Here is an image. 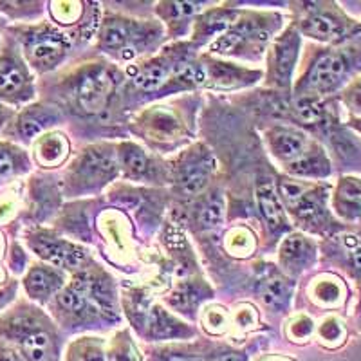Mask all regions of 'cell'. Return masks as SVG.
<instances>
[{
    "mask_svg": "<svg viewBox=\"0 0 361 361\" xmlns=\"http://www.w3.org/2000/svg\"><path fill=\"white\" fill-rule=\"evenodd\" d=\"M361 74V42L327 47L314 54L300 82L302 96L322 98L343 90Z\"/></svg>",
    "mask_w": 361,
    "mask_h": 361,
    "instance_id": "obj_1",
    "label": "cell"
},
{
    "mask_svg": "<svg viewBox=\"0 0 361 361\" xmlns=\"http://www.w3.org/2000/svg\"><path fill=\"white\" fill-rule=\"evenodd\" d=\"M0 341L17 350L22 361H58V341L44 322L15 311L0 318Z\"/></svg>",
    "mask_w": 361,
    "mask_h": 361,
    "instance_id": "obj_2",
    "label": "cell"
},
{
    "mask_svg": "<svg viewBox=\"0 0 361 361\" xmlns=\"http://www.w3.org/2000/svg\"><path fill=\"white\" fill-rule=\"evenodd\" d=\"M311 6L300 22V31L305 37L324 44H343L361 33V22L349 17L338 4L320 2Z\"/></svg>",
    "mask_w": 361,
    "mask_h": 361,
    "instance_id": "obj_3",
    "label": "cell"
},
{
    "mask_svg": "<svg viewBox=\"0 0 361 361\" xmlns=\"http://www.w3.org/2000/svg\"><path fill=\"white\" fill-rule=\"evenodd\" d=\"M331 186L325 183H311L305 193L295 204L291 206V212L295 219L307 230L316 233H336L343 226L334 221L333 214L329 212L327 202L331 199Z\"/></svg>",
    "mask_w": 361,
    "mask_h": 361,
    "instance_id": "obj_4",
    "label": "cell"
},
{
    "mask_svg": "<svg viewBox=\"0 0 361 361\" xmlns=\"http://www.w3.org/2000/svg\"><path fill=\"white\" fill-rule=\"evenodd\" d=\"M31 82L20 58L13 53L0 54V99L18 103L29 98Z\"/></svg>",
    "mask_w": 361,
    "mask_h": 361,
    "instance_id": "obj_5",
    "label": "cell"
},
{
    "mask_svg": "<svg viewBox=\"0 0 361 361\" xmlns=\"http://www.w3.org/2000/svg\"><path fill=\"white\" fill-rule=\"evenodd\" d=\"M112 90V76L105 69H92L82 76L76 89L78 105L87 112L94 114L99 112L107 102Z\"/></svg>",
    "mask_w": 361,
    "mask_h": 361,
    "instance_id": "obj_6",
    "label": "cell"
},
{
    "mask_svg": "<svg viewBox=\"0 0 361 361\" xmlns=\"http://www.w3.org/2000/svg\"><path fill=\"white\" fill-rule=\"evenodd\" d=\"M334 214L345 222H361V176H341L331 195Z\"/></svg>",
    "mask_w": 361,
    "mask_h": 361,
    "instance_id": "obj_7",
    "label": "cell"
},
{
    "mask_svg": "<svg viewBox=\"0 0 361 361\" xmlns=\"http://www.w3.org/2000/svg\"><path fill=\"white\" fill-rule=\"evenodd\" d=\"M29 244L37 251L38 257H42V259L47 260V262L56 267H69V269H74V267H78L83 262V259H85V253L80 247L73 246V244L58 243V240H53V238L33 237L29 240Z\"/></svg>",
    "mask_w": 361,
    "mask_h": 361,
    "instance_id": "obj_8",
    "label": "cell"
},
{
    "mask_svg": "<svg viewBox=\"0 0 361 361\" xmlns=\"http://www.w3.org/2000/svg\"><path fill=\"white\" fill-rule=\"evenodd\" d=\"M63 53L62 37L51 31L31 35L25 40V54L35 67H49L60 60Z\"/></svg>",
    "mask_w": 361,
    "mask_h": 361,
    "instance_id": "obj_9",
    "label": "cell"
},
{
    "mask_svg": "<svg viewBox=\"0 0 361 361\" xmlns=\"http://www.w3.org/2000/svg\"><path fill=\"white\" fill-rule=\"evenodd\" d=\"M289 173L298 177H311V179H327L333 173V164L327 152L318 143L312 141L311 147L305 150L298 159L289 163Z\"/></svg>",
    "mask_w": 361,
    "mask_h": 361,
    "instance_id": "obj_10",
    "label": "cell"
},
{
    "mask_svg": "<svg viewBox=\"0 0 361 361\" xmlns=\"http://www.w3.org/2000/svg\"><path fill=\"white\" fill-rule=\"evenodd\" d=\"M316 259V244L302 233L289 235L280 246V260L289 271H302Z\"/></svg>",
    "mask_w": 361,
    "mask_h": 361,
    "instance_id": "obj_11",
    "label": "cell"
},
{
    "mask_svg": "<svg viewBox=\"0 0 361 361\" xmlns=\"http://www.w3.org/2000/svg\"><path fill=\"white\" fill-rule=\"evenodd\" d=\"M349 296V289L345 280L338 275H320L312 280L311 298L325 309H338L345 305Z\"/></svg>",
    "mask_w": 361,
    "mask_h": 361,
    "instance_id": "obj_12",
    "label": "cell"
},
{
    "mask_svg": "<svg viewBox=\"0 0 361 361\" xmlns=\"http://www.w3.org/2000/svg\"><path fill=\"white\" fill-rule=\"evenodd\" d=\"M145 336L148 340L163 341V340H173V338H188L192 336V331L173 320L172 316L166 314L163 309L154 307L148 312L147 324H145Z\"/></svg>",
    "mask_w": 361,
    "mask_h": 361,
    "instance_id": "obj_13",
    "label": "cell"
},
{
    "mask_svg": "<svg viewBox=\"0 0 361 361\" xmlns=\"http://www.w3.org/2000/svg\"><path fill=\"white\" fill-rule=\"evenodd\" d=\"M331 238L336 240L338 251L345 260V269H349L350 275L361 282V228H353V230H343L333 235Z\"/></svg>",
    "mask_w": 361,
    "mask_h": 361,
    "instance_id": "obj_14",
    "label": "cell"
},
{
    "mask_svg": "<svg viewBox=\"0 0 361 361\" xmlns=\"http://www.w3.org/2000/svg\"><path fill=\"white\" fill-rule=\"evenodd\" d=\"M300 49V35L295 31H288L286 37L280 38L275 45V76L280 83L289 82L293 69H295L296 58Z\"/></svg>",
    "mask_w": 361,
    "mask_h": 361,
    "instance_id": "obj_15",
    "label": "cell"
},
{
    "mask_svg": "<svg viewBox=\"0 0 361 361\" xmlns=\"http://www.w3.org/2000/svg\"><path fill=\"white\" fill-rule=\"evenodd\" d=\"M311 143L312 141L307 140V135L298 130H293V128H280L273 135L275 156H279L283 161H289V163L298 159L311 147Z\"/></svg>",
    "mask_w": 361,
    "mask_h": 361,
    "instance_id": "obj_16",
    "label": "cell"
},
{
    "mask_svg": "<svg viewBox=\"0 0 361 361\" xmlns=\"http://www.w3.org/2000/svg\"><path fill=\"white\" fill-rule=\"evenodd\" d=\"M318 343L329 350H336L340 347H343L347 343V338H349V329L347 324L341 320L340 316L329 314L325 316L320 324L316 325L314 333Z\"/></svg>",
    "mask_w": 361,
    "mask_h": 361,
    "instance_id": "obj_17",
    "label": "cell"
},
{
    "mask_svg": "<svg viewBox=\"0 0 361 361\" xmlns=\"http://www.w3.org/2000/svg\"><path fill=\"white\" fill-rule=\"evenodd\" d=\"M62 283V279L44 266H33L24 279L25 291L31 298H45L56 291Z\"/></svg>",
    "mask_w": 361,
    "mask_h": 361,
    "instance_id": "obj_18",
    "label": "cell"
},
{
    "mask_svg": "<svg viewBox=\"0 0 361 361\" xmlns=\"http://www.w3.org/2000/svg\"><path fill=\"white\" fill-rule=\"evenodd\" d=\"M257 199H259V206L266 221L269 222L275 230L282 228L286 224V217H283L282 202H280L279 195L275 192V186L271 180H262L259 183L257 188Z\"/></svg>",
    "mask_w": 361,
    "mask_h": 361,
    "instance_id": "obj_19",
    "label": "cell"
},
{
    "mask_svg": "<svg viewBox=\"0 0 361 361\" xmlns=\"http://www.w3.org/2000/svg\"><path fill=\"white\" fill-rule=\"evenodd\" d=\"M66 361H107L105 345L99 338H80L69 345Z\"/></svg>",
    "mask_w": 361,
    "mask_h": 361,
    "instance_id": "obj_20",
    "label": "cell"
},
{
    "mask_svg": "<svg viewBox=\"0 0 361 361\" xmlns=\"http://www.w3.org/2000/svg\"><path fill=\"white\" fill-rule=\"evenodd\" d=\"M295 112L305 125H320L327 116L324 99L316 96H300L295 103Z\"/></svg>",
    "mask_w": 361,
    "mask_h": 361,
    "instance_id": "obj_21",
    "label": "cell"
},
{
    "mask_svg": "<svg viewBox=\"0 0 361 361\" xmlns=\"http://www.w3.org/2000/svg\"><path fill=\"white\" fill-rule=\"evenodd\" d=\"M107 361H143L140 349L135 347L128 333L116 334L107 350Z\"/></svg>",
    "mask_w": 361,
    "mask_h": 361,
    "instance_id": "obj_22",
    "label": "cell"
},
{
    "mask_svg": "<svg viewBox=\"0 0 361 361\" xmlns=\"http://www.w3.org/2000/svg\"><path fill=\"white\" fill-rule=\"evenodd\" d=\"M66 156V141L62 135H45L37 147V157L44 164H56Z\"/></svg>",
    "mask_w": 361,
    "mask_h": 361,
    "instance_id": "obj_23",
    "label": "cell"
},
{
    "mask_svg": "<svg viewBox=\"0 0 361 361\" xmlns=\"http://www.w3.org/2000/svg\"><path fill=\"white\" fill-rule=\"evenodd\" d=\"M166 78H169L166 67L159 66V63H152V66L143 67L137 73V76L134 78V83L143 90H156L166 82Z\"/></svg>",
    "mask_w": 361,
    "mask_h": 361,
    "instance_id": "obj_24",
    "label": "cell"
},
{
    "mask_svg": "<svg viewBox=\"0 0 361 361\" xmlns=\"http://www.w3.org/2000/svg\"><path fill=\"white\" fill-rule=\"evenodd\" d=\"M314 333H316V324L312 322L311 316L307 314H298L288 327L289 340L300 345L307 343V341L314 336Z\"/></svg>",
    "mask_w": 361,
    "mask_h": 361,
    "instance_id": "obj_25",
    "label": "cell"
},
{
    "mask_svg": "<svg viewBox=\"0 0 361 361\" xmlns=\"http://www.w3.org/2000/svg\"><path fill=\"white\" fill-rule=\"evenodd\" d=\"M289 296H291V286L283 279H279V276L267 280L266 286H264V300L269 305L279 307V305L288 302Z\"/></svg>",
    "mask_w": 361,
    "mask_h": 361,
    "instance_id": "obj_26",
    "label": "cell"
},
{
    "mask_svg": "<svg viewBox=\"0 0 361 361\" xmlns=\"http://www.w3.org/2000/svg\"><path fill=\"white\" fill-rule=\"evenodd\" d=\"M202 356L186 347H161L150 353V361H202Z\"/></svg>",
    "mask_w": 361,
    "mask_h": 361,
    "instance_id": "obj_27",
    "label": "cell"
},
{
    "mask_svg": "<svg viewBox=\"0 0 361 361\" xmlns=\"http://www.w3.org/2000/svg\"><path fill=\"white\" fill-rule=\"evenodd\" d=\"M340 99L343 103V107L347 109V112H349V119L361 118V74L341 90Z\"/></svg>",
    "mask_w": 361,
    "mask_h": 361,
    "instance_id": "obj_28",
    "label": "cell"
},
{
    "mask_svg": "<svg viewBox=\"0 0 361 361\" xmlns=\"http://www.w3.org/2000/svg\"><path fill=\"white\" fill-rule=\"evenodd\" d=\"M58 302L62 305L63 309L71 312V314H76V316H82L85 314V309H87V298L82 291L78 289L69 288V289H63L60 295H58Z\"/></svg>",
    "mask_w": 361,
    "mask_h": 361,
    "instance_id": "obj_29",
    "label": "cell"
},
{
    "mask_svg": "<svg viewBox=\"0 0 361 361\" xmlns=\"http://www.w3.org/2000/svg\"><path fill=\"white\" fill-rule=\"evenodd\" d=\"M20 169L17 150L8 145H0V183L13 177Z\"/></svg>",
    "mask_w": 361,
    "mask_h": 361,
    "instance_id": "obj_30",
    "label": "cell"
},
{
    "mask_svg": "<svg viewBox=\"0 0 361 361\" xmlns=\"http://www.w3.org/2000/svg\"><path fill=\"white\" fill-rule=\"evenodd\" d=\"M103 44L107 45L109 49H118V47H123L128 40V31L123 24L119 22H112V24L105 25L102 33Z\"/></svg>",
    "mask_w": 361,
    "mask_h": 361,
    "instance_id": "obj_31",
    "label": "cell"
},
{
    "mask_svg": "<svg viewBox=\"0 0 361 361\" xmlns=\"http://www.w3.org/2000/svg\"><path fill=\"white\" fill-rule=\"evenodd\" d=\"M121 159H123L125 169L130 173H143L147 169V157H145L143 150L137 147L127 145L121 152Z\"/></svg>",
    "mask_w": 361,
    "mask_h": 361,
    "instance_id": "obj_32",
    "label": "cell"
},
{
    "mask_svg": "<svg viewBox=\"0 0 361 361\" xmlns=\"http://www.w3.org/2000/svg\"><path fill=\"white\" fill-rule=\"evenodd\" d=\"M206 185H208V173L201 169L192 170L180 180V192L186 195H197L204 190Z\"/></svg>",
    "mask_w": 361,
    "mask_h": 361,
    "instance_id": "obj_33",
    "label": "cell"
},
{
    "mask_svg": "<svg viewBox=\"0 0 361 361\" xmlns=\"http://www.w3.org/2000/svg\"><path fill=\"white\" fill-rule=\"evenodd\" d=\"M224 217V208H222L221 199H212L201 212V222L206 228H215L222 222Z\"/></svg>",
    "mask_w": 361,
    "mask_h": 361,
    "instance_id": "obj_34",
    "label": "cell"
},
{
    "mask_svg": "<svg viewBox=\"0 0 361 361\" xmlns=\"http://www.w3.org/2000/svg\"><path fill=\"white\" fill-rule=\"evenodd\" d=\"M177 80L185 83H192V85H202L206 82V73L201 66L185 63V66L177 69Z\"/></svg>",
    "mask_w": 361,
    "mask_h": 361,
    "instance_id": "obj_35",
    "label": "cell"
},
{
    "mask_svg": "<svg viewBox=\"0 0 361 361\" xmlns=\"http://www.w3.org/2000/svg\"><path fill=\"white\" fill-rule=\"evenodd\" d=\"M42 128H44V121L35 114L22 116L20 121H18V132L24 137H35V135L40 134Z\"/></svg>",
    "mask_w": 361,
    "mask_h": 361,
    "instance_id": "obj_36",
    "label": "cell"
},
{
    "mask_svg": "<svg viewBox=\"0 0 361 361\" xmlns=\"http://www.w3.org/2000/svg\"><path fill=\"white\" fill-rule=\"evenodd\" d=\"M202 361H247V354L240 350H221V353L202 356Z\"/></svg>",
    "mask_w": 361,
    "mask_h": 361,
    "instance_id": "obj_37",
    "label": "cell"
},
{
    "mask_svg": "<svg viewBox=\"0 0 361 361\" xmlns=\"http://www.w3.org/2000/svg\"><path fill=\"white\" fill-rule=\"evenodd\" d=\"M206 325H208V329L212 331V333H222L226 327L224 314L219 311H212V309H209V311L206 312Z\"/></svg>",
    "mask_w": 361,
    "mask_h": 361,
    "instance_id": "obj_38",
    "label": "cell"
},
{
    "mask_svg": "<svg viewBox=\"0 0 361 361\" xmlns=\"http://www.w3.org/2000/svg\"><path fill=\"white\" fill-rule=\"evenodd\" d=\"M54 6H56V8H54V15H56L58 20H62V22L71 20L69 13H73L74 17L78 15V9L74 8L76 4H71V2L69 4H67V2H60V4H54Z\"/></svg>",
    "mask_w": 361,
    "mask_h": 361,
    "instance_id": "obj_39",
    "label": "cell"
},
{
    "mask_svg": "<svg viewBox=\"0 0 361 361\" xmlns=\"http://www.w3.org/2000/svg\"><path fill=\"white\" fill-rule=\"evenodd\" d=\"M0 361H22V357L13 347L0 341Z\"/></svg>",
    "mask_w": 361,
    "mask_h": 361,
    "instance_id": "obj_40",
    "label": "cell"
},
{
    "mask_svg": "<svg viewBox=\"0 0 361 361\" xmlns=\"http://www.w3.org/2000/svg\"><path fill=\"white\" fill-rule=\"evenodd\" d=\"M173 6V11H177L179 15H192V13H197L201 6L193 4V2H176Z\"/></svg>",
    "mask_w": 361,
    "mask_h": 361,
    "instance_id": "obj_41",
    "label": "cell"
},
{
    "mask_svg": "<svg viewBox=\"0 0 361 361\" xmlns=\"http://www.w3.org/2000/svg\"><path fill=\"white\" fill-rule=\"evenodd\" d=\"M257 361H295V357L282 356V354H267V356L259 357Z\"/></svg>",
    "mask_w": 361,
    "mask_h": 361,
    "instance_id": "obj_42",
    "label": "cell"
},
{
    "mask_svg": "<svg viewBox=\"0 0 361 361\" xmlns=\"http://www.w3.org/2000/svg\"><path fill=\"white\" fill-rule=\"evenodd\" d=\"M349 127L353 128L354 132H357V134L361 135V118H354V119H349Z\"/></svg>",
    "mask_w": 361,
    "mask_h": 361,
    "instance_id": "obj_43",
    "label": "cell"
},
{
    "mask_svg": "<svg viewBox=\"0 0 361 361\" xmlns=\"http://www.w3.org/2000/svg\"><path fill=\"white\" fill-rule=\"evenodd\" d=\"M8 116H9V112L6 111V107H4V105H0V128L4 127L6 119H8Z\"/></svg>",
    "mask_w": 361,
    "mask_h": 361,
    "instance_id": "obj_44",
    "label": "cell"
},
{
    "mask_svg": "<svg viewBox=\"0 0 361 361\" xmlns=\"http://www.w3.org/2000/svg\"><path fill=\"white\" fill-rule=\"evenodd\" d=\"M357 325H360V331H361V296H360V309H357Z\"/></svg>",
    "mask_w": 361,
    "mask_h": 361,
    "instance_id": "obj_45",
    "label": "cell"
},
{
    "mask_svg": "<svg viewBox=\"0 0 361 361\" xmlns=\"http://www.w3.org/2000/svg\"><path fill=\"white\" fill-rule=\"evenodd\" d=\"M0 209H4V214H6V212H8V206H0ZM0 214H2V212H0Z\"/></svg>",
    "mask_w": 361,
    "mask_h": 361,
    "instance_id": "obj_46",
    "label": "cell"
}]
</instances>
